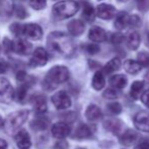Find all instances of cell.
Segmentation results:
<instances>
[{"label": "cell", "instance_id": "cell-1", "mask_svg": "<svg viewBox=\"0 0 149 149\" xmlns=\"http://www.w3.org/2000/svg\"><path fill=\"white\" fill-rule=\"evenodd\" d=\"M48 46L53 51L64 56H70L74 53L75 46L73 41L64 33L54 31L48 37Z\"/></svg>", "mask_w": 149, "mask_h": 149}, {"label": "cell", "instance_id": "cell-2", "mask_svg": "<svg viewBox=\"0 0 149 149\" xmlns=\"http://www.w3.org/2000/svg\"><path fill=\"white\" fill-rule=\"evenodd\" d=\"M70 73L67 67L65 66H54L49 70L46 77L43 80V88L47 91H52L57 88L58 85L66 82L69 79Z\"/></svg>", "mask_w": 149, "mask_h": 149}, {"label": "cell", "instance_id": "cell-3", "mask_svg": "<svg viewBox=\"0 0 149 149\" xmlns=\"http://www.w3.org/2000/svg\"><path fill=\"white\" fill-rule=\"evenodd\" d=\"M79 9V4L74 0H63L53 6V15L56 19H66L73 16Z\"/></svg>", "mask_w": 149, "mask_h": 149}, {"label": "cell", "instance_id": "cell-4", "mask_svg": "<svg viewBox=\"0 0 149 149\" xmlns=\"http://www.w3.org/2000/svg\"><path fill=\"white\" fill-rule=\"evenodd\" d=\"M29 112L28 110H22L14 112L10 114L9 116L6 118L5 122H4V129L7 131V133L12 134L18 130L29 118Z\"/></svg>", "mask_w": 149, "mask_h": 149}, {"label": "cell", "instance_id": "cell-5", "mask_svg": "<svg viewBox=\"0 0 149 149\" xmlns=\"http://www.w3.org/2000/svg\"><path fill=\"white\" fill-rule=\"evenodd\" d=\"M15 96V91L5 78H0V102L9 104Z\"/></svg>", "mask_w": 149, "mask_h": 149}, {"label": "cell", "instance_id": "cell-6", "mask_svg": "<svg viewBox=\"0 0 149 149\" xmlns=\"http://www.w3.org/2000/svg\"><path fill=\"white\" fill-rule=\"evenodd\" d=\"M52 102L57 110H66L70 108L71 98L66 91H58L52 96Z\"/></svg>", "mask_w": 149, "mask_h": 149}, {"label": "cell", "instance_id": "cell-7", "mask_svg": "<svg viewBox=\"0 0 149 149\" xmlns=\"http://www.w3.org/2000/svg\"><path fill=\"white\" fill-rule=\"evenodd\" d=\"M48 60H49V56L47 51L44 48H38L33 53V56L30 60V65L31 67H41L47 64Z\"/></svg>", "mask_w": 149, "mask_h": 149}, {"label": "cell", "instance_id": "cell-8", "mask_svg": "<svg viewBox=\"0 0 149 149\" xmlns=\"http://www.w3.org/2000/svg\"><path fill=\"white\" fill-rule=\"evenodd\" d=\"M134 125L139 131L149 133V113L141 111L134 117Z\"/></svg>", "mask_w": 149, "mask_h": 149}, {"label": "cell", "instance_id": "cell-9", "mask_svg": "<svg viewBox=\"0 0 149 149\" xmlns=\"http://www.w3.org/2000/svg\"><path fill=\"white\" fill-rule=\"evenodd\" d=\"M70 126L64 122H58L52 126V135L57 139H64L70 134Z\"/></svg>", "mask_w": 149, "mask_h": 149}, {"label": "cell", "instance_id": "cell-10", "mask_svg": "<svg viewBox=\"0 0 149 149\" xmlns=\"http://www.w3.org/2000/svg\"><path fill=\"white\" fill-rule=\"evenodd\" d=\"M96 15L102 19H112L116 16V8L111 4L102 3L96 8Z\"/></svg>", "mask_w": 149, "mask_h": 149}, {"label": "cell", "instance_id": "cell-11", "mask_svg": "<svg viewBox=\"0 0 149 149\" xmlns=\"http://www.w3.org/2000/svg\"><path fill=\"white\" fill-rule=\"evenodd\" d=\"M24 35L31 40H41L43 38V30L37 24H30L24 26Z\"/></svg>", "mask_w": 149, "mask_h": 149}, {"label": "cell", "instance_id": "cell-12", "mask_svg": "<svg viewBox=\"0 0 149 149\" xmlns=\"http://www.w3.org/2000/svg\"><path fill=\"white\" fill-rule=\"evenodd\" d=\"M12 51L19 55L26 56L31 53V45L26 40L17 39L16 41L12 42Z\"/></svg>", "mask_w": 149, "mask_h": 149}, {"label": "cell", "instance_id": "cell-13", "mask_svg": "<svg viewBox=\"0 0 149 149\" xmlns=\"http://www.w3.org/2000/svg\"><path fill=\"white\" fill-rule=\"evenodd\" d=\"M15 141L20 149H29L31 145V137L28 131L24 129L19 130L15 135Z\"/></svg>", "mask_w": 149, "mask_h": 149}, {"label": "cell", "instance_id": "cell-14", "mask_svg": "<svg viewBox=\"0 0 149 149\" xmlns=\"http://www.w3.org/2000/svg\"><path fill=\"white\" fill-rule=\"evenodd\" d=\"M31 104L36 112L39 114H43L47 111V100L43 94H36L31 97Z\"/></svg>", "mask_w": 149, "mask_h": 149}, {"label": "cell", "instance_id": "cell-15", "mask_svg": "<svg viewBox=\"0 0 149 149\" xmlns=\"http://www.w3.org/2000/svg\"><path fill=\"white\" fill-rule=\"evenodd\" d=\"M88 38L91 40L92 42H95V43H102V42H106L108 39V36L107 33L104 29L100 28V26H93V28L90 29Z\"/></svg>", "mask_w": 149, "mask_h": 149}, {"label": "cell", "instance_id": "cell-16", "mask_svg": "<svg viewBox=\"0 0 149 149\" xmlns=\"http://www.w3.org/2000/svg\"><path fill=\"white\" fill-rule=\"evenodd\" d=\"M140 42H141V39H140V35L135 31H132L128 33L127 38H126V44H127V47L129 48L130 50H137L138 47L140 45Z\"/></svg>", "mask_w": 149, "mask_h": 149}, {"label": "cell", "instance_id": "cell-17", "mask_svg": "<svg viewBox=\"0 0 149 149\" xmlns=\"http://www.w3.org/2000/svg\"><path fill=\"white\" fill-rule=\"evenodd\" d=\"M67 29H68V31L70 33V35L77 37V36H80L84 31L85 26L81 20L75 19L69 22L68 26H67Z\"/></svg>", "mask_w": 149, "mask_h": 149}, {"label": "cell", "instance_id": "cell-18", "mask_svg": "<svg viewBox=\"0 0 149 149\" xmlns=\"http://www.w3.org/2000/svg\"><path fill=\"white\" fill-rule=\"evenodd\" d=\"M92 132L89 129V127L85 124H81L78 127L76 128L74 134H73V138L78 140H82V139H87V138L91 137Z\"/></svg>", "mask_w": 149, "mask_h": 149}, {"label": "cell", "instance_id": "cell-19", "mask_svg": "<svg viewBox=\"0 0 149 149\" xmlns=\"http://www.w3.org/2000/svg\"><path fill=\"white\" fill-rule=\"evenodd\" d=\"M130 17L131 16L128 15L127 12H120L118 15L116 16L114 26L118 31L124 30V29H126L130 24Z\"/></svg>", "mask_w": 149, "mask_h": 149}, {"label": "cell", "instance_id": "cell-20", "mask_svg": "<svg viewBox=\"0 0 149 149\" xmlns=\"http://www.w3.org/2000/svg\"><path fill=\"white\" fill-rule=\"evenodd\" d=\"M102 111L95 104H90V106L87 107L86 111H85V117L90 122L97 121V120L102 118Z\"/></svg>", "mask_w": 149, "mask_h": 149}, {"label": "cell", "instance_id": "cell-21", "mask_svg": "<svg viewBox=\"0 0 149 149\" xmlns=\"http://www.w3.org/2000/svg\"><path fill=\"white\" fill-rule=\"evenodd\" d=\"M127 83H128L127 77L123 74H116L110 78V84L112 85L113 88L123 89L127 85Z\"/></svg>", "mask_w": 149, "mask_h": 149}, {"label": "cell", "instance_id": "cell-22", "mask_svg": "<svg viewBox=\"0 0 149 149\" xmlns=\"http://www.w3.org/2000/svg\"><path fill=\"white\" fill-rule=\"evenodd\" d=\"M136 138H137V133L133 130L128 129L120 135V142L125 146H130L135 141Z\"/></svg>", "mask_w": 149, "mask_h": 149}, {"label": "cell", "instance_id": "cell-23", "mask_svg": "<svg viewBox=\"0 0 149 149\" xmlns=\"http://www.w3.org/2000/svg\"><path fill=\"white\" fill-rule=\"evenodd\" d=\"M122 122L118 119H109L104 122V128L114 134H119L122 131Z\"/></svg>", "mask_w": 149, "mask_h": 149}, {"label": "cell", "instance_id": "cell-24", "mask_svg": "<svg viewBox=\"0 0 149 149\" xmlns=\"http://www.w3.org/2000/svg\"><path fill=\"white\" fill-rule=\"evenodd\" d=\"M124 68L130 74H137L141 71L142 65L138 61L135 60H126L124 62Z\"/></svg>", "mask_w": 149, "mask_h": 149}, {"label": "cell", "instance_id": "cell-25", "mask_svg": "<svg viewBox=\"0 0 149 149\" xmlns=\"http://www.w3.org/2000/svg\"><path fill=\"white\" fill-rule=\"evenodd\" d=\"M120 67H121V60L120 58H113L111 61H109L106 65L102 68V72L104 74H112L115 71L119 70Z\"/></svg>", "mask_w": 149, "mask_h": 149}, {"label": "cell", "instance_id": "cell-26", "mask_svg": "<svg viewBox=\"0 0 149 149\" xmlns=\"http://www.w3.org/2000/svg\"><path fill=\"white\" fill-rule=\"evenodd\" d=\"M92 87L95 90H100L104 87L106 85V79L102 71H96L92 78Z\"/></svg>", "mask_w": 149, "mask_h": 149}, {"label": "cell", "instance_id": "cell-27", "mask_svg": "<svg viewBox=\"0 0 149 149\" xmlns=\"http://www.w3.org/2000/svg\"><path fill=\"white\" fill-rule=\"evenodd\" d=\"M144 81H140V80H137V81H134L131 85V89H130V95L132 96V98L134 100H138L140 97V95H142L141 92L142 90L144 88Z\"/></svg>", "mask_w": 149, "mask_h": 149}, {"label": "cell", "instance_id": "cell-28", "mask_svg": "<svg viewBox=\"0 0 149 149\" xmlns=\"http://www.w3.org/2000/svg\"><path fill=\"white\" fill-rule=\"evenodd\" d=\"M82 17L87 22H91L94 20L95 17V11H94L92 5L88 2H84L83 3V10H82Z\"/></svg>", "mask_w": 149, "mask_h": 149}, {"label": "cell", "instance_id": "cell-29", "mask_svg": "<svg viewBox=\"0 0 149 149\" xmlns=\"http://www.w3.org/2000/svg\"><path fill=\"white\" fill-rule=\"evenodd\" d=\"M48 127V120L44 117H40L33 121L31 123V128L35 130H45Z\"/></svg>", "mask_w": 149, "mask_h": 149}, {"label": "cell", "instance_id": "cell-30", "mask_svg": "<svg viewBox=\"0 0 149 149\" xmlns=\"http://www.w3.org/2000/svg\"><path fill=\"white\" fill-rule=\"evenodd\" d=\"M28 88H29V84H26V83H22V85H20L17 88V90L15 91V96L18 102H22L26 98V93H28Z\"/></svg>", "mask_w": 149, "mask_h": 149}, {"label": "cell", "instance_id": "cell-31", "mask_svg": "<svg viewBox=\"0 0 149 149\" xmlns=\"http://www.w3.org/2000/svg\"><path fill=\"white\" fill-rule=\"evenodd\" d=\"M107 108H108V110L110 111L113 115H119L120 113L122 112V106L117 102H113L108 104Z\"/></svg>", "mask_w": 149, "mask_h": 149}, {"label": "cell", "instance_id": "cell-32", "mask_svg": "<svg viewBox=\"0 0 149 149\" xmlns=\"http://www.w3.org/2000/svg\"><path fill=\"white\" fill-rule=\"evenodd\" d=\"M31 6L36 10H42L47 5V0H30Z\"/></svg>", "mask_w": 149, "mask_h": 149}, {"label": "cell", "instance_id": "cell-33", "mask_svg": "<svg viewBox=\"0 0 149 149\" xmlns=\"http://www.w3.org/2000/svg\"><path fill=\"white\" fill-rule=\"evenodd\" d=\"M138 58V62L142 65V67H149V54L146 52H141V53L138 54L137 56Z\"/></svg>", "mask_w": 149, "mask_h": 149}, {"label": "cell", "instance_id": "cell-34", "mask_svg": "<svg viewBox=\"0 0 149 149\" xmlns=\"http://www.w3.org/2000/svg\"><path fill=\"white\" fill-rule=\"evenodd\" d=\"M119 96V91L116 88H109L104 92V97L108 100H116Z\"/></svg>", "mask_w": 149, "mask_h": 149}, {"label": "cell", "instance_id": "cell-35", "mask_svg": "<svg viewBox=\"0 0 149 149\" xmlns=\"http://www.w3.org/2000/svg\"><path fill=\"white\" fill-rule=\"evenodd\" d=\"M137 8L140 11H146L149 9V0H136Z\"/></svg>", "mask_w": 149, "mask_h": 149}, {"label": "cell", "instance_id": "cell-36", "mask_svg": "<svg viewBox=\"0 0 149 149\" xmlns=\"http://www.w3.org/2000/svg\"><path fill=\"white\" fill-rule=\"evenodd\" d=\"M85 50L90 55H94V54L100 52V47L95 44H88V45L85 46Z\"/></svg>", "mask_w": 149, "mask_h": 149}, {"label": "cell", "instance_id": "cell-37", "mask_svg": "<svg viewBox=\"0 0 149 149\" xmlns=\"http://www.w3.org/2000/svg\"><path fill=\"white\" fill-rule=\"evenodd\" d=\"M10 30L13 33H15V35H24V26H20V24H12L11 26H10Z\"/></svg>", "mask_w": 149, "mask_h": 149}, {"label": "cell", "instance_id": "cell-38", "mask_svg": "<svg viewBox=\"0 0 149 149\" xmlns=\"http://www.w3.org/2000/svg\"><path fill=\"white\" fill-rule=\"evenodd\" d=\"M124 41V36L122 35V33H114V35L112 36V42L114 44H120L122 43V42Z\"/></svg>", "mask_w": 149, "mask_h": 149}, {"label": "cell", "instance_id": "cell-39", "mask_svg": "<svg viewBox=\"0 0 149 149\" xmlns=\"http://www.w3.org/2000/svg\"><path fill=\"white\" fill-rule=\"evenodd\" d=\"M141 24V19L138 16L133 15L130 17V26H139Z\"/></svg>", "mask_w": 149, "mask_h": 149}, {"label": "cell", "instance_id": "cell-40", "mask_svg": "<svg viewBox=\"0 0 149 149\" xmlns=\"http://www.w3.org/2000/svg\"><path fill=\"white\" fill-rule=\"evenodd\" d=\"M141 100L147 108H149V89L145 90L141 95Z\"/></svg>", "mask_w": 149, "mask_h": 149}, {"label": "cell", "instance_id": "cell-41", "mask_svg": "<svg viewBox=\"0 0 149 149\" xmlns=\"http://www.w3.org/2000/svg\"><path fill=\"white\" fill-rule=\"evenodd\" d=\"M54 149H68V143L65 140H60L54 146Z\"/></svg>", "mask_w": 149, "mask_h": 149}, {"label": "cell", "instance_id": "cell-42", "mask_svg": "<svg viewBox=\"0 0 149 149\" xmlns=\"http://www.w3.org/2000/svg\"><path fill=\"white\" fill-rule=\"evenodd\" d=\"M135 149H149V143L148 142H141L136 146Z\"/></svg>", "mask_w": 149, "mask_h": 149}, {"label": "cell", "instance_id": "cell-43", "mask_svg": "<svg viewBox=\"0 0 149 149\" xmlns=\"http://www.w3.org/2000/svg\"><path fill=\"white\" fill-rule=\"evenodd\" d=\"M7 69V64L3 60H0V73H4Z\"/></svg>", "mask_w": 149, "mask_h": 149}, {"label": "cell", "instance_id": "cell-44", "mask_svg": "<svg viewBox=\"0 0 149 149\" xmlns=\"http://www.w3.org/2000/svg\"><path fill=\"white\" fill-rule=\"evenodd\" d=\"M19 10H16V13H17V16L18 17H20V18H24V17H26V11H24V8H22V7H19L18 8Z\"/></svg>", "mask_w": 149, "mask_h": 149}, {"label": "cell", "instance_id": "cell-45", "mask_svg": "<svg viewBox=\"0 0 149 149\" xmlns=\"http://www.w3.org/2000/svg\"><path fill=\"white\" fill-rule=\"evenodd\" d=\"M16 78L19 81H22L26 78V72H24V71H19V72L17 73V75H16Z\"/></svg>", "mask_w": 149, "mask_h": 149}, {"label": "cell", "instance_id": "cell-46", "mask_svg": "<svg viewBox=\"0 0 149 149\" xmlns=\"http://www.w3.org/2000/svg\"><path fill=\"white\" fill-rule=\"evenodd\" d=\"M0 149H7V142L0 138Z\"/></svg>", "mask_w": 149, "mask_h": 149}, {"label": "cell", "instance_id": "cell-47", "mask_svg": "<svg viewBox=\"0 0 149 149\" xmlns=\"http://www.w3.org/2000/svg\"><path fill=\"white\" fill-rule=\"evenodd\" d=\"M119 2H127V1H129V0H118Z\"/></svg>", "mask_w": 149, "mask_h": 149}, {"label": "cell", "instance_id": "cell-48", "mask_svg": "<svg viewBox=\"0 0 149 149\" xmlns=\"http://www.w3.org/2000/svg\"><path fill=\"white\" fill-rule=\"evenodd\" d=\"M147 43H148V45H149V33L147 35Z\"/></svg>", "mask_w": 149, "mask_h": 149}, {"label": "cell", "instance_id": "cell-49", "mask_svg": "<svg viewBox=\"0 0 149 149\" xmlns=\"http://www.w3.org/2000/svg\"><path fill=\"white\" fill-rule=\"evenodd\" d=\"M0 51H1V47H0Z\"/></svg>", "mask_w": 149, "mask_h": 149}, {"label": "cell", "instance_id": "cell-50", "mask_svg": "<svg viewBox=\"0 0 149 149\" xmlns=\"http://www.w3.org/2000/svg\"><path fill=\"white\" fill-rule=\"evenodd\" d=\"M148 80H149V75H148Z\"/></svg>", "mask_w": 149, "mask_h": 149}]
</instances>
